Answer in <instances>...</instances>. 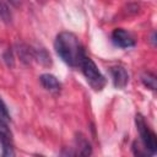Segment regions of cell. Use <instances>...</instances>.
<instances>
[{
  "label": "cell",
  "mask_w": 157,
  "mask_h": 157,
  "mask_svg": "<svg viewBox=\"0 0 157 157\" xmlns=\"http://www.w3.org/2000/svg\"><path fill=\"white\" fill-rule=\"evenodd\" d=\"M77 145H78V147H80L78 155H81V156H88V155L92 153L91 145L88 144V141H87L82 135H80V137H77Z\"/></svg>",
  "instance_id": "obj_11"
},
{
  "label": "cell",
  "mask_w": 157,
  "mask_h": 157,
  "mask_svg": "<svg viewBox=\"0 0 157 157\" xmlns=\"http://www.w3.org/2000/svg\"><path fill=\"white\" fill-rule=\"evenodd\" d=\"M54 48L60 59L71 67H80L82 59L86 56L81 42L71 32L59 33L55 38Z\"/></svg>",
  "instance_id": "obj_1"
},
{
  "label": "cell",
  "mask_w": 157,
  "mask_h": 157,
  "mask_svg": "<svg viewBox=\"0 0 157 157\" xmlns=\"http://www.w3.org/2000/svg\"><path fill=\"white\" fill-rule=\"evenodd\" d=\"M80 67L87 80V82L90 83V86L96 90V91H101L104 85H105V78L104 76L101 74V71L98 70L97 65L94 64V61L88 58V56H85L80 64Z\"/></svg>",
  "instance_id": "obj_2"
},
{
  "label": "cell",
  "mask_w": 157,
  "mask_h": 157,
  "mask_svg": "<svg viewBox=\"0 0 157 157\" xmlns=\"http://www.w3.org/2000/svg\"><path fill=\"white\" fill-rule=\"evenodd\" d=\"M141 81L147 88L156 90V87H157V78L152 72H144L141 75Z\"/></svg>",
  "instance_id": "obj_10"
},
{
  "label": "cell",
  "mask_w": 157,
  "mask_h": 157,
  "mask_svg": "<svg viewBox=\"0 0 157 157\" xmlns=\"http://www.w3.org/2000/svg\"><path fill=\"white\" fill-rule=\"evenodd\" d=\"M135 123H136V128L140 134L141 141L144 144V147L150 152V155H153L157 151V137H156L155 132H152L150 130V128L147 126V124L141 114H136Z\"/></svg>",
  "instance_id": "obj_3"
},
{
  "label": "cell",
  "mask_w": 157,
  "mask_h": 157,
  "mask_svg": "<svg viewBox=\"0 0 157 157\" xmlns=\"http://www.w3.org/2000/svg\"><path fill=\"white\" fill-rule=\"evenodd\" d=\"M39 81H40V83L43 85V87H44L45 90H48L49 92H52V93H58V92H60L61 85H60V82L58 81V78H56L54 75L43 74V75L39 76Z\"/></svg>",
  "instance_id": "obj_6"
},
{
  "label": "cell",
  "mask_w": 157,
  "mask_h": 157,
  "mask_svg": "<svg viewBox=\"0 0 157 157\" xmlns=\"http://www.w3.org/2000/svg\"><path fill=\"white\" fill-rule=\"evenodd\" d=\"M4 61L6 63V65L9 67H13L15 66V61H13V55H12V52L10 49H7L5 53H4Z\"/></svg>",
  "instance_id": "obj_14"
},
{
  "label": "cell",
  "mask_w": 157,
  "mask_h": 157,
  "mask_svg": "<svg viewBox=\"0 0 157 157\" xmlns=\"http://www.w3.org/2000/svg\"><path fill=\"white\" fill-rule=\"evenodd\" d=\"M110 74H112V78H113V83L115 88L123 90L129 81V75L126 72V70L123 66H114L110 69Z\"/></svg>",
  "instance_id": "obj_5"
},
{
  "label": "cell",
  "mask_w": 157,
  "mask_h": 157,
  "mask_svg": "<svg viewBox=\"0 0 157 157\" xmlns=\"http://www.w3.org/2000/svg\"><path fill=\"white\" fill-rule=\"evenodd\" d=\"M16 52H17V54H18L21 61L25 63V64H29L31 60L33 59V49L29 48L28 45L23 44V43L17 44V47H16Z\"/></svg>",
  "instance_id": "obj_7"
},
{
  "label": "cell",
  "mask_w": 157,
  "mask_h": 157,
  "mask_svg": "<svg viewBox=\"0 0 157 157\" xmlns=\"http://www.w3.org/2000/svg\"><path fill=\"white\" fill-rule=\"evenodd\" d=\"M13 6H18L20 5V2H21V0H9Z\"/></svg>",
  "instance_id": "obj_15"
},
{
  "label": "cell",
  "mask_w": 157,
  "mask_h": 157,
  "mask_svg": "<svg viewBox=\"0 0 157 157\" xmlns=\"http://www.w3.org/2000/svg\"><path fill=\"white\" fill-rule=\"evenodd\" d=\"M0 142L2 144H12V134L7 128L5 120L0 118Z\"/></svg>",
  "instance_id": "obj_9"
},
{
  "label": "cell",
  "mask_w": 157,
  "mask_h": 157,
  "mask_svg": "<svg viewBox=\"0 0 157 157\" xmlns=\"http://www.w3.org/2000/svg\"><path fill=\"white\" fill-rule=\"evenodd\" d=\"M33 58L37 59L42 65L44 66H49L52 65V59H50V55L49 53L44 49V48H37V49H33Z\"/></svg>",
  "instance_id": "obj_8"
},
{
  "label": "cell",
  "mask_w": 157,
  "mask_h": 157,
  "mask_svg": "<svg viewBox=\"0 0 157 157\" xmlns=\"http://www.w3.org/2000/svg\"><path fill=\"white\" fill-rule=\"evenodd\" d=\"M0 17L2 18L4 22H11V13H10V10L7 9V6L0 1Z\"/></svg>",
  "instance_id": "obj_12"
},
{
  "label": "cell",
  "mask_w": 157,
  "mask_h": 157,
  "mask_svg": "<svg viewBox=\"0 0 157 157\" xmlns=\"http://www.w3.org/2000/svg\"><path fill=\"white\" fill-rule=\"evenodd\" d=\"M0 118H1L2 120H5L6 123H9V121L11 120L10 113H9V110H7V107H6L5 102H4L1 98H0Z\"/></svg>",
  "instance_id": "obj_13"
},
{
  "label": "cell",
  "mask_w": 157,
  "mask_h": 157,
  "mask_svg": "<svg viewBox=\"0 0 157 157\" xmlns=\"http://www.w3.org/2000/svg\"><path fill=\"white\" fill-rule=\"evenodd\" d=\"M112 40L115 45L120 48H130L135 45V40L131 37V34L123 29V28H115L112 33Z\"/></svg>",
  "instance_id": "obj_4"
}]
</instances>
